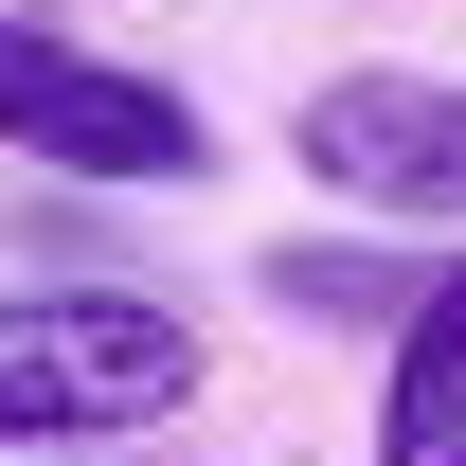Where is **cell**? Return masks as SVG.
Returning <instances> with one entry per match:
<instances>
[{"label": "cell", "mask_w": 466, "mask_h": 466, "mask_svg": "<svg viewBox=\"0 0 466 466\" xmlns=\"http://www.w3.org/2000/svg\"><path fill=\"white\" fill-rule=\"evenodd\" d=\"M377 466H466V269L395 305V359H377Z\"/></svg>", "instance_id": "277c9868"}, {"label": "cell", "mask_w": 466, "mask_h": 466, "mask_svg": "<svg viewBox=\"0 0 466 466\" xmlns=\"http://www.w3.org/2000/svg\"><path fill=\"white\" fill-rule=\"evenodd\" d=\"M288 162L359 216H412V233H466V72H412V55H359L288 108Z\"/></svg>", "instance_id": "3957f363"}, {"label": "cell", "mask_w": 466, "mask_h": 466, "mask_svg": "<svg viewBox=\"0 0 466 466\" xmlns=\"http://www.w3.org/2000/svg\"><path fill=\"white\" fill-rule=\"evenodd\" d=\"M0 162L90 179V198H162V179H216V126H198V90L55 36V0H0Z\"/></svg>", "instance_id": "7a4b0ae2"}, {"label": "cell", "mask_w": 466, "mask_h": 466, "mask_svg": "<svg viewBox=\"0 0 466 466\" xmlns=\"http://www.w3.org/2000/svg\"><path fill=\"white\" fill-rule=\"evenodd\" d=\"M0 466H108V449H0Z\"/></svg>", "instance_id": "8992f818"}, {"label": "cell", "mask_w": 466, "mask_h": 466, "mask_svg": "<svg viewBox=\"0 0 466 466\" xmlns=\"http://www.w3.org/2000/svg\"><path fill=\"white\" fill-rule=\"evenodd\" d=\"M198 377L216 359L162 288H0V449H144Z\"/></svg>", "instance_id": "6da1fadb"}, {"label": "cell", "mask_w": 466, "mask_h": 466, "mask_svg": "<svg viewBox=\"0 0 466 466\" xmlns=\"http://www.w3.org/2000/svg\"><path fill=\"white\" fill-rule=\"evenodd\" d=\"M412 288H431V269L377 251V233H305V251H269V305H288V323H395Z\"/></svg>", "instance_id": "5b68a950"}]
</instances>
